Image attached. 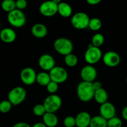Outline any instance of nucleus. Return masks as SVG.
I'll use <instances>...</instances> for the list:
<instances>
[{"label": "nucleus", "instance_id": "f257e3e1", "mask_svg": "<svg viewBox=\"0 0 127 127\" xmlns=\"http://www.w3.org/2000/svg\"><path fill=\"white\" fill-rule=\"evenodd\" d=\"M77 95L79 100L87 102L94 98L95 90L93 86V83L82 81L78 84L76 89Z\"/></svg>", "mask_w": 127, "mask_h": 127}, {"label": "nucleus", "instance_id": "f03ea898", "mask_svg": "<svg viewBox=\"0 0 127 127\" xmlns=\"http://www.w3.org/2000/svg\"><path fill=\"white\" fill-rule=\"evenodd\" d=\"M53 47L57 53L62 55L66 56L72 53L73 44L69 38L61 37L55 40Z\"/></svg>", "mask_w": 127, "mask_h": 127}, {"label": "nucleus", "instance_id": "7ed1b4c3", "mask_svg": "<svg viewBox=\"0 0 127 127\" xmlns=\"http://www.w3.org/2000/svg\"><path fill=\"white\" fill-rule=\"evenodd\" d=\"M27 95L26 91L21 86L12 88L8 93L7 99L14 106L20 105L25 100Z\"/></svg>", "mask_w": 127, "mask_h": 127}, {"label": "nucleus", "instance_id": "20e7f679", "mask_svg": "<svg viewBox=\"0 0 127 127\" xmlns=\"http://www.w3.org/2000/svg\"><path fill=\"white\" fill-rule=\"evenodd\" d=\"M7 21L13 27L16 28L22 27L26 24V17L22 11L16 9L7 14Z\"/></svg>", "mask_w": 127, "mask_h": 127}, {"label": "nucleus", "instance_id": "39448f33", "mask_svg": "<svg viewBox=\"0 0 127 127\" xmlns=\"http://www.w3.org/2000/svg\"><path fill=\"white\" fill-rule=\"evenodd\" d=\"M43 104L47 112L55 114L60 109L62 100L59 95L57 94H51L45 98Z\"/></svg>", "mask_w": 127, "mask_h": 127}, {"label": "nucleus", "instance_id": "423d86ee", "mask_svg": "<svg viewBox=\"0 0 127 127\" xmlns=\"http://www.w3.org/2000/svg\"><path fill=\"white\" fill-rule=\"evenodd\" d=\"M102 57V53L98 47H94L92 43L88 45V49L84 53V60L90 65L97 63Z\"/></svg>", "mask_w": 127, "mask_h": 127}, {"label": "nucleus", "instance_id": "0eeeda50", "mask_svg": "<svg viewBox=\"0 0 127 127\" xmlns=\"http://www.w3.org/2000/svg\"><path fill=\"white\" fill-rule=\"evenodd\" d=\"M91 19L86 13L79 12L74 14L71 20L72 26L76 29L82 30L89 27Z\"/></svg>", "mask_w": 127, "mask_h": 127}, {"label": "nucleus", "instance_id": "6e6552de", "mask_svg": "<svg viewBox=\"0 0 127 127\" xmlns=\"http://www.w3.org/2000/svg\"><path fill=\"white\" fill-rule=\"evenodd\" d=\"M49 75L51 81L58 84L65 82L68 78V72L62 66H55L49 71Z\"/></svg>", "mask_w": 127, "mask_h": 127}, {"label": "nucleus", "instance_id": "1a4fd4ad", "mask_svg": "<svg viewBox=\"0 0 127 127\" xmlns=\"http://www.w3.org/2000/svg\"><path fill=\"white\" fill-rule=\"evenodd\" d=\"M58 5L53 0L45 1L40 6L39 11L45 17H52L58 12Z\"/></svg>", "mask_w": 127, "mask_h": 127}, {"label": "nucleus", "instance_id": "9d476101", "mask_svg": "<svg viewBox=\"0 0 127 127\" xmlns=\"http://www.w3.org/2000/svg\"><path fill=\"white\" fill-rule=\"evenodd\" d=\"M37 74L33 68L27 67L22 69L20 74V78L24 84L27 86H31L36 82Z\"/></svg>", "mask_w": 127, "mask_h": 127}, {"label": "nucleus", "instance_id": "9b49d317", "mask_svg": "<svg viewBox=\"0 0 127 127\" xmlns=\"http://www.w3.org/2000/svg\"><path fill=\"white\" fill-rule=\"evenodd\" d=\"M80 74L83 81L93 83L96 79L97 71L95 67L93 66V65L88 64L82 68Z\"/></svg>", "mask_w": 127, "mask_h": 127}, {"label": "nucleus", "instance_id": "f8f14e48", "mask_svg": "<svg viewBox=\"0 0 127 127\" xmlns=\"http://www.w3.org/2000/svg\"><path fill=\"white\" fill-rule=\"evenodd\" d=\"M102 60L107 66L116 67L120 64L121 58L119 53L114 51L107 52L102 57Z\"/></svg>", "mask_w": 127, "mask_h": 127}, {"label": "nucleus", "instance_id": "ddd939ff", "mask_svg": "<svg viewBox=\"0 0 127 127\" xmlns=\"http://www.w3.org/2000/svg\"><path fill=\"white\" fill-rule=\"evenodd\" d=\"M39 66L46 71H50L55 66V58L50 54H43L38 59Z\"/></svg>", "mask_w": 127, "mask_h": 127}, {"label": "nucleus", "instance_id": "4468645a", "mask_svg": "<svg viewBox=\"0 0 127 127\" xmlns=\"http://www.w3.org/2000/svg\"><path fill=\"white\" fill-rule=\"evenodd\" d=\"M99 112H100V115H101L107 120H109V119L115 117L116 114V109L115 106L114 104L109 102H107L100 105Z\"/></svg>", "mask_w": 127, "mask_h": 127}, {"label": "nucleus", "instance_id": "2eb2a0df", "mask_svg": "<svg viewBox=\"0 0 127 127\" xmlns=\"http://www.w3.org/2000/svg\"><path fill=\"white\" fill-rule=\"evenodd\" d=\"M91 119L92 117L89 113L87 112H81L75 117L76 126L77 127H89Z\"/></svg>", "mask_w": 127, "mask_h": 127}, {"label": "nucleus", "instance_id": "dca6fc26", "mask_svg": "<svg viewBox=\"0 0 127 127\" xmlns=\"http://www.w3.org/2000/svg\"><path fill=\"white\" fill-rule=\"evenodd\" d=\"M16 32L14 30L11 28H4L1 30V35H0V39L4 43H10L14 42L16 39Z\"/></svg>", "mask_w": 127, "mask_h": 127}, {"label": "nucleus", "instance_id": "f3484780", "mask_svg": "<svg viewBox=\"0 0 127 127\" xmlns=\"http://www.w3.org/2000/svg\"><path fill=\"white\" fill-rule=\"evenodd\" d=\"M31 33L33 37L42 38L46 37L48 33V29L43 24L37 23L32 26L31 28Z\"/></svg>", "mask_w": 127, "mask_h": 127}, {"label": "nucleus", "instance_id": "a211bd4d", "mask_svg": "<svg viewBox=\"0 0 127 127\" xmlns=\"http://www.w3.org/2000/svg\"><path fill=\"white\" fill-rule=\"evenodd\" d=\"M73 10L69 4L65 2H61L58 5V13L63 17H69L71 16Z\"/></svg>", "mask_w": 127, "mask_h": 127}, {"label": "nucleus", "instance_id": "6ab92c4d", "mask_svg": "<svg viewBox=\"0 0 127 127\" xmlns=\"http://www.w3.org/2000/svg\"><path fill=\"white\" fill-rule=\"evenodd\" d=\"M43 123L47 127H55L58 125V119L53 113L47 112L43 116Z\"/></svg>", "mask_w": 127, "mask_h": 127}, {"label": "nucleus", "instance_id": "aec40b11", "mask_svg": "<svg viewBox=\"0 0 127 127\" xmlns=\"http://www.w3.org/2000/svg\"><path fill=\"white\" fill-rule=\"evenodd\" d=\"M94 99L96 102L102 105L107 102L109 95L105 89H104V88H101V89L95 91Z\"/></svg>", "mask_w": 127, "mask_h": 127}, {"label": "nucleus", "instance_id": "412c9836", "mask_svg": "<svg viewBox=\"0 0 127 127\" xmlns=\"http://www.w3.org/2000/svg\"><path fill=\"white\" fill-rule=\"evenodd\" d=\"M89 127H107V120L101 115H95L92 117Z\"/></svg>", "mask_w": 127, "mask_h": 127}, {"label": "nucleus", "instance_id": "4be33fe9", "mask_svg": "<svg viewBox=\"0 0 127 127\" xmlns=\"http://www.w3.org/2000/svg\"><path fill=\"white\" fill-rule=\"evenodd\" d=\"M51 81L49 73L42 71L37 74L36 82L41 86H47Z\"/></svg>", "mask_w": 127, "mask_h": 127}, {"label": "nucleus", "instance_id": "5701e85b", "mask_svg": "<svg viewBox=\"0 0 127 127\" xmlns=\"http://www.w3.org/2000/svg\"><path fill=\"white\" fill-rule=\"evenodd\" d=\"M1 6L4 12L9 13L16 9V1L14 0H4L1 2Z\"/></svg>", "mask_w": 127, "mask_h": 127}, {"label": "nucleus", "instance_id": "b1692460", "mask_svg": "<svg viewBox=\"0 0 127 127\" xmlns=\"http://www.w3.org/2000/svg\"><path fill=\"white\" fill-rule=\"evenodd\" d=\"M64 63L68 66L74 67L77 65L78 63V59L76 55L73 53H70L69 55L64 56Z\"/></svg>", "mask_w": 127, "mask_h": 127}, {"label": "nucleus", "instance_id": "393cba45", "mask_svg": "<svg viewBox=\"0 0 127 127\" xmlns=\"http://www.w3.org/2000/svg\"><path fill=\"white\" fill-rule=\"evenodd\" d=\"M104 40H105V38H104V35L102 33H97L94 35L92 38L91 43L94 47L99 48L104 43Z\"/></svg>", "mask_w": 127, "mask_h": 127}, {"label": "nucleus", "instance_id": "a878e982", "mask_svg": "<svg viewBox=\"0 0 127 127\" xmlns=\"http://www.w3.org/2000/svg\"><path fill=\"white\" fill-rule=\"evenodd\" d=\"M102 24L99 18H92L90 19L89 23V27L91 30L93 31H97L101 29Z\"/></svg>", "mask_w": 127, "mask_h": 127}, {"label": "nucleus", "instance_id": "bb28decb", "mask_svg": "<svg viewBox=\"0 0 127 127\" xmlns=\"http://www.w3.org/2000/svg\"><path fill=\"white\" fill-rule=\"evenodd\" d=\"M32 111H33V114L37 117H43L47 113L43 104H40L35 105L33 107Z\"/></svg>", "mask_w": 127, "mask_h": 127}, {"label": "nucleus", "instance_id": "cd10ccee", "mask_svg": "<svg viewBox=\"0 0 127 127\" xmlns=\"http://www.w3.org/2000/svg\"><path fill=\"white\" fill-rule=\"evenodd\" d=\"M12 104L8 100H2L0 102V112L2 114H6L11 110Z\"/></svg>", "mask_w": 127, "mask_h": 127}, {"label": "nucleus", "instance_id": "c85d7f7f", "mask_svg": "<svg viewBox=\"0 0 127 127\" xmlns=\"http://www.w3.org/2000/svg\"><path fill=\"white\" fill-rule=\"evenodd\" d=\"M107 127H122V121L120 118L114 117L107 120Z\"/></svg>", "mask_w": 127, "mask_h": 127}, {"label": "nucleus", "instance_id": "c756f323", "mask_svg": "<svg viewBox=\"0 0 127 127\" xmlns=\"http://www.w3.org/2000/svg\"><path fill=\"white\" fill-rule=\"evenodd\" d=\"M58 87H59V84L58 83L51 81L48 83V85L46 86V88H47V90L48 93L52 94H55V93L58 91Z\"/></svg>", "mask_w": 127, "mask_h": 127}, {"label": "nucleus", "instance_id": "7c9ffc66", "mask_svg": "<svg viewBox=\"0 0 127 127\" xmlns=\"http://www.w3.org/2000/svg\"><path fill=\"white\" fill-rule=\"evenodd\" d=\"M63 125L65 127H74L76 126L75 117L73 116H67L63 120Z\"/></svg>", "mask_w": 127, "mask_h": 127}, {"label": "nucleus", "instance_id": "2f4dec72", "mask_svg": "<svg viewBox=\"0 0 127 127\" xmlns=\"http://www.w3.org/2000/svg\"><path fill=\"white\" fill-rule=\"evenodd\" d=\"M16 9L22 11L27 6V1L26 0H17L16 1Z\"/></svg>", "mask_w": 127, "mask_h": 127}, {"label": "nucleus", "instance_id": "473e14b6", "mask_svg": "<svg viewBox=\"0 0 127 127\" xmlns=\"http://www.w3.org/2000/svg\"><path fill=\"white\" fill-rule=\"evenodd\" d=\"M93 86L94 88V90L97 91L98 89H101L102 88V84L100 81H95L93 83Z\"/></svg>", "mask_w": 127, "mask_h": 127}, {"label": "nucleus", "instance_id": "72a5a7b5", "mask_svg": "<svg viewBox=\"0 0 127 127\" xmlns=\"http://www.w3.org/2000/svg\"><path fill=\"white\" fill-rule=\"evenodd\" d=\"M12 127H31L26 122H18L14 124Z\"/></svg>", "mask_w": 127, "mask_h": 127}, {"label": "nucleus", "instance_id": "f704fd0d", "mask_svg": "<svg viewBox=\"0 0 127 127\" xmlns=\"http://www.w3.org/2000/svg\"><path fill=\"white\" fill-rule=\"evenodd\" d=\"M122 117L124 118V120L127 121V105L126 107H125L122 110Z\"/></svg>", "mask_w": 127, "mask_h": 127}, {"label": "nucleus", "instance_id": "c9c22d12", "mask_svg": "<svg viewBox=\"0 0 127 127\" xmlns=\"http://www.w3.org/2000/svg\"><path fill=\"white\" fill-rule=\"evenodd\" d=\"M100 0H87V2L90 5H97L100 2Z\"/></svg>", "mask_w": 127, "mask_h": 127}, {"label": "nucleus", "instance_id": "e433bc0d", "mask_svg": "<svg viewBox=\"0 0 127 127\" xmlns=\"http://www.w3.org/2000/svg\"><path fill=\"white\" fill-rule=\"evenodd\" d=\"M31 127H47L46 126V125H45L43 122L42 123V122H38V123H36V124H35L33 126Z\"/></svg>", "mask_w": 127, "mask_h": 127}, {"label": "nucleus", "instance_id": "4c0bfd02", "mask_svg": "<svg viewBox=\"0 0 127 127\" xmlns=\"http://www.w3.org/2000/svg\"><path fill=\"white\" fill-rule=\"evenodd\" d=\"M126 82H127V78H126Z\"/></svg>", "mask_w": 127, "mask_h": 127}, {"label": "nucleus", "instance_id": "58836bf2", "mask_svg": "<svg viewBox=\"0 0 127 127\" xmlns=\"http://www.w3.org/2000/svg\"><path fill=\"white\" fill-rule=\"evenodd\" d=\"M1 30L0 29V35H1Z\"/></svg>", "mask_w": 127, "mask_h": 127}]
</instances>
